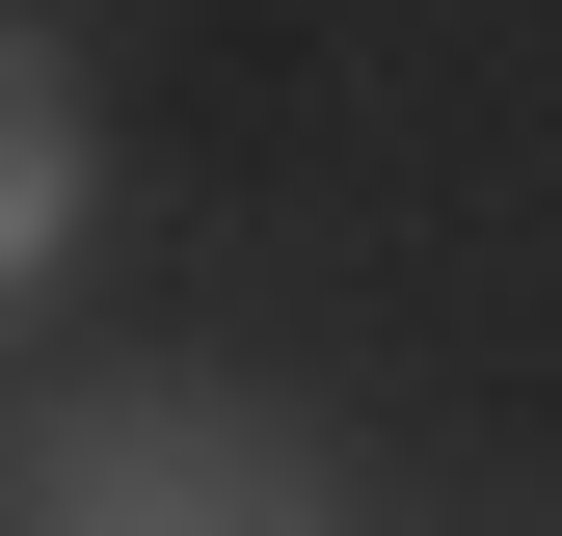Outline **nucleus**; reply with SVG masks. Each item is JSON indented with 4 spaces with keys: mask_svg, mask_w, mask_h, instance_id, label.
<instances>
[{
    "mask_svg": "<svg viewBox=\"0 0 562 536\" xmlns=\"http://www.w3.org/2000/svg\"><path fill=\"white\" fill-rule=\"evenodd\" d=\"M0 536H322V402L268 376H54L0 429Z\"/></svg>",
    "mask_w": 562,
    "mask_h": 536,
    "instance_id": "f257e3e1",
    "label": "nucleus"
},
{
    "mask_svg": "<svg viewBox=\"0 0 562 536\" xmlns=\"http://www.w3.org/2000/svg\"><path fill=\"white\" fill-rule=\"evenodd\" d=\"M81 215H108V134H81V54H54V27H0V349L54 322V268H81Z\"/></svg>",
    "mask_w": 562,
    "mask_h": 536,
    "instance_id": "f03ea898",
    "label": "nucleus"
},
{
    "mask_svg": "<svg viewBox=\"0 0 562 536\" xmlns=\"http://www.w3.org/2000/svg\"><path fill=\"white\" fill-rule=\"evenodd\" d=\"M322 536H348V510H322Z\"/></svg>",
    "mask_w": 562,
    "mask_h": 536,
    "instance_id": "7ed1b4c3",
    "label": "nucleus"
}]
</instances>
